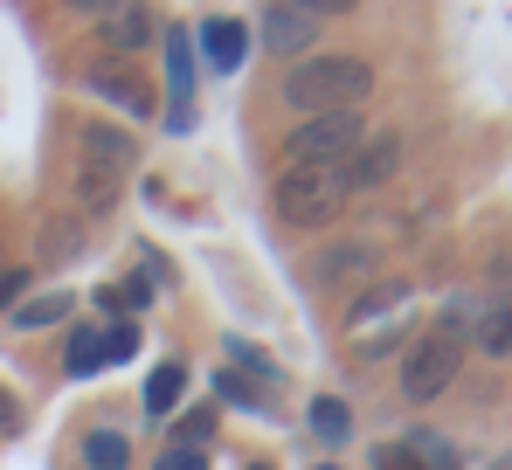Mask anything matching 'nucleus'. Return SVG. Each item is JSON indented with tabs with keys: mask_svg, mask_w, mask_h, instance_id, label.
Returning <instances> with one entry per match:
<instances>
[{
	"mask_svg": "<svg viewBox=\"0 0 512 470\" xmlns=\"http://www.w3.org/2000/svg\"><path fill=\"white\" fill-rule=\"evenodd\" d=\"M367 90H374V70L360 56H305L284 77V104L298 118H333V111H360Z\"/></svg>",
	"mask_w": 512,
	"mask_h": 470,
	"instance_id": "1",
	"label": "nucleus"
},
{
	"mask_svg": "<svg viewBox=\"0 0 512 470\" xmlns=\"http://www.w3.org/2000/svg\"><path fill=\"white\" fill-rule=\"evenodd\" d=\"M132 166H139V146H132L118 125H84L77 166H70V187H77L84 215H104V208L118 201V187L132 180Z\"/></svg>",
	"mask_w": 512,
	"mask_h": 470,
	"instance_id": "2",
	"label": "nucleus"
},
{
	"mask_svg": "<svg viewBox=\"0 0 512 470\" xmlns=\"http://www.w3.org/2000/svg\"><path fill=\"white\" fill-rule=\"evenodd\" d=\"M346 201H353L346 166H284V180H277V215L291 229H326Z\"/></svg>",
	"mask_w": 512,
	"mask_h": 470,
	"instance_id": "3",
	"label": "nucleus"
},
{
	"mask_svg": "<svg viewBox=\"0 0 512 470\" xmlns=\"http://www.w3.org/2000/svg\"><path fill=\"white\" fill-rule=\"evenodd\" d=\"M457 367H464V332L429 325L423 339L409 346V360H402V394L409 401H436V394L457 381Z\"/></svg>",
	"mask_w": 512,
	"mask_h": 470,
	"instance_id": "4",
	"label": "nucleus"
},
{
	"mask_svg": "<svg viewBox=\"0 0 512 470\" xmlns=\"http://www.w3.org/2000/svg\"><path fill=\"white\" fill-rule=\"evenodd\" d=\"M367 139L360 111H333V118H305L291 139H284V166H346L353 146Z\"/></svg>",
	"mask_w": 512,
	"mask_h": 470,
	"instance_id": "5",
	"label": "nucleus"
},
{
	"mask_svg": "<svg viewBox=\"0 0 512 470\" xmlns=\"http://www.w3.org/2000/svg\"><path fill=\"white\" fill-rule=\"evenodd\" d=\"M395 166H402V139H395V132L360 139V146H353V159H346V194H367V187L395 180Z\"/></svg>",
	"mask_w": 512,
	"mask_h": 470,
	"instance_id": "6",
	"label": "nucleus"
},
{
	"mask_svg": "<svg viewBox=\"0 0 512 470\" xmlns=\"http://www.w3.org/2000/svg\"><path fill=\"white\" fill-rule=\"evenodd\" d=\"M319 7H270L263 14V42L277 49V56H298L305 63V49H312V35H319Z\"/></svg>",
	"mask_w": 512,
	"mask_h": 470,
	"instance_id": "7",
	"label": "nucleus"
},
{
	"mask_svg": "<svg viewBox=\"0 0 512 470\" xmlns=\"http://www.w3.org/2000/svg\"><path fill=\"white\" fill-rule=\"evenodd\" d=\"M201 56L215 63V70H243V56H250V28L236 21V14H215V21H201Z\"/></svg>",
	"mask_w": 512,
	"mask_h": 470,
	"instance_id": "8",
	"label": "nucleus"
},
{
	"mask_svg": "<svg viewBox=\"0 0 512 470\" xmlns=\"http://www.w3.org/2000/svg\"><path fill=\"white\" fill-rule=\"evenodd\" d=\"M402 305H409V284H402V277H374V284L353 298V312H346V332H367L374 318H402Z\"/></svg>",
	"mask_w": 512,
	"mask_h": 470,
	"instance_id": "9",
	"label": "nucleus"
},
{
	"mask_svg": "<svg viewBox=\"0 0 512 470\" xmlns=\"http://www.w3.org/2000/svg\"><path fill=\"white\" fill-rule=\"evenodd\" d=\"M167 83H173L167 125H194V111H187V97H194V35H180V28H173V42H167Z\"/></svg>",
	"mask_w": 512,
	"mask_h": 470,
	"instance_id": "10",
	"label": "nucleus"
},
{
	"mask_svg": "<svg viewBox=\"0 0 512 470\" xmlns=\"http://www.w3.org/2000/svg\"><path fill=\"white\" fill-rule=\"evenodd\" d=\"M471 339H478L492 360H506V353H512V298H492V305H478V318H471Z\"/></svg>",
	"mask_w": 512,
	"mask_h": 470,
	"instance_id": "11",
	"label": "nucleus"
},
{
	"mask_svg": "<svg viewBox=\"0 0 512 470\" xmlns=\"http://www.w3.org/2000/svg\"><path fill=\"white\" fill-rule=\"evenodd\" d=\"M90 90H97V97H111V104H125V111H153V97H146V83L132 77V70H111V63H97V70H90Z\"/></svg>",
	"mask_w": 512,
	"mask_h": 470,
	"instance_id": "12",
	"label": "nucleus"
},
{
	"mask_svg": "<svg viewBox=\"0 0 512 470\" xmlns=\"http://www.w3.org/2000/svg\"><path fill=\"white\" fill-rule=\"evenodd\" d=\"M104 42L111 49H146L153 42V14L146 7H111L104 14Z\"/></svg>",
	"mask_w": 512,
	"mask_h": 470,
	"instance_id": "13",
	"label": "nucleus"
},
{
	"mask_svg": "<svg viewBox=\"0 0 512 470\" xmlns=\"http://www.w3.org/2000/svg\"><path fill=\"white\" fill-rule=\"evenodd\" d=\"M312 436H319V443H346V436H353V408L333 401V394H319V401H312Z\"/></svg>",
	"mask_w": 512,
	"mask_h": 470,
	"instance_id": "14",
	"label": "nucleus"
},
{
	"mask_svg": "<svg viewBox=\"0 0 512 470\" xmlns=\"http://www.w3.org/2000/svg\"><path fill=\"white\" fill-rule=\"evenodd\" d=\"M180 394H187V367H180V360L153 367V381H146V408H153V415H173Z\"/></svg>",
	"mask_w": 512,
	"mask_h": 470,
	"instance_id": "15",
	"label": "nucleus"
},
{
	"mask_svg": "<svg viewBox=\"0 0 512 470\" xmlns=\"http://www.w3.org/2000/svg\"><path fill=\"white\" fill-rule=\"evenodd\" d=\"M104 367H111V360H104V332L77 325V332H70V374L90 381V374H104Z\"/></svg>",
	"mask_w": 512,
	"mask_h": 470,
	"instance_id": "16",
	"label": "nucleus"
},
{
	"mask_svg": "<svg viewBox=\"0 0 512 470\" xmlns=\"http://www.w3.org/2000/svg\"><path fill=\"white\" fill-rule=\"evenodd\" d=\"M367 270H374V249H367V242L326 249V263H319V277H326V284H340V277H367Z\"/></svg>",
	"mask_w": 512,
	"mask_h": 470,
	"instance_id": "17",
	"label": "nucleus"
},
{
	"mask_svg": "<svg viewBox=\"0 0 512 470\" xmlns=\"http://www.w3.org/2000/svg\"><path fill=\"white\" fill-rule=\"evenodd\" d=\"M84 464L90 470H125V464H132V443H125L118 429H97V436L84 443Z\"/></svg>",
	"mask_w": 512,
	"mask_h": 470,
	"instance_id": "18",
	"label": "nucleus"
},
{
	"mask_svg": "<svg viewBox=\"0 0 512 470\" xmlns=\"http://www.w3.org/2000/svg\"><path fill=\"white\" fill-rule=\"evenodd\" d=\"M402 450H409V457H416L423 470H457V450H450L436 429H416V436H402Z\"/></svg>",
	"mask_w": 512,
	"mask_h": 470,
	"instance_id": "19",
	"label": "nucleus"
},
{
	"mask_svg": "<svg viewBox=\"0 0 512 470\" xmlns=\"http://www.w3.org/2000/svg\"><path fill=\"white\" fill-rule=\"evenodd\" d=\"M63 312H70V298H63V291H56V298H28V305L14 312V325H28V332H35V325H56Z\"/></svg>",
	"mask_w": 512,
	"mask_h": 470,
	"instance_id": "20",
	"label": "nucleus"
},
{
	"mask_svg": "<svg viewBox=\"0 0 512 470\" xmlns=\"http://www.w3.org/2000/svg\"><path fill=\"white\" fill-rule=\"evenodd\" d=\"M139 353V325H111L104 332V360H132Z\"/></svg>",
	"mask_w": 512,
	"mask_h": 470,
	"instance_id": "21",
	"label": "nucleus"
},
{
	"mask_svg": "<svg viewBox=\"0 0 512 470\" xmlns=\"http://www.w3.org/2000/svg\"><path fill=\"white\" fill-rule=\"evenodd\" d=\"M208 429H215V415H201V408H194V415H180V443H173V450H201V443H208Z\"/></svg>",
	"mask_w": 512,
	"mask_h": 470,
	"instance_id": "22",
	"label": "nucleus"
},
{
	"mask_svg": "<svg viewBox=\"0 0 512 470\" xmlns=\"http://www.w3.org/2000/svg\"><path fill=\"white\" fill-rule=\"evenodd\" d=\"M229 360H236V367H243V374H256V381H263V374H277V367H270V360H263V353H256L250 339H229Z\"/></svg>",
	"mask_w": 512,
	"mask_h": 470,
	"instance_id": "23",
	"label": "nucleus"
},
{
	"mask_svg": "<svg viewBox=\"0 0 512 470\" xmlns=\"http://www.w3.org/2000/svg\"><path fill=\"white\" fill-rule=\"evenodd\" d=\"M222 401H243V408H263V388H250L243 374H222Z\"/></svg>",
	"mask_w": 512,
	"mask_h": 470,
	"instance_id": "24",
	"label": "nucleus"
},
{
	"mask_svg": "<svg viewBox=\"0 0 512 470\" xmlns=\"http://www.w3.org/2000/svg\"><path fill=\"white\" fill-rule=\"evenodd\" d=\"M374 470H423V464H416L402 443H381V450H374Z\"/></svg>",
	"mask_w": 512,
	"mask_h": 470,
	"instance_id": "25",
	"label": "nucleus"
},
{
	"mask_svg": "<svg viewBox=\"0 0 512 470\" xmlns=\"http://www.w3.org/2000/svg\"><path fill=\"white\" fill-rule=\"evenodd\" d=\"M21 291H28V277H21V270H0V312L21 305Z\"/></svg>",
	"mask_w": 512,
	"mask_h": 470,
	"instance_id": "26",
	"label": "nucleus"
},
{
	"mask_svg": "<svg viewBox=\"0 0 512 470\" xmlns=\"http://www.w3.org/2000/svg\"><path fill=\"white\" fill-rule=\"evenodd\" d=\"M160 470H208V464H201V450H167Z\"/></svg>",
	"mask_w": 512,
	"mask_h": 470,
	"instance_id": "27",
	"label": "nucleus"
},
{
	"mask_svg": "<svg viewBox=\"0 0 512 470\" xmlns=\"http://www.w3.org/2000/svg\"><path fill=\"white\" fill-rule=\"evenodd\" d=\"M14 422H21V408H14V394L0 388V429H14Z\"/></svg>",
	"mask_w": 512,
	"mask_h": 470,
	"instance_id": "28",
	"label": "nucleus"
},
{
	"mask_svg": "<svg viewBox=\"0 0 512 470\" xmlns=\"http://www.w3.org/2000/svg\"><path fill=\"white\" fill-rule=\"evenodd\" d=\"M499 470H512V457H499Z\"/></svg>",
	"mask_w": 512,
	"mask_h": 470,
	"instance_id": "29",
	"label": "nucleus"
},
{
	"mask_svg": "<svg viewBox=\"0 0 512 470\" xmlns=\"http://www.w3.org/2000/svg\"><path fill=\"white\" fill-rule=\"evenodd\" d=\"M319 470H333V464H319Z\"/></svg>",
	"mask_w": 512,
	"mask_h": 470,
	"instance_id": "30",
	"label": "nucleus"
}]
</instances>
